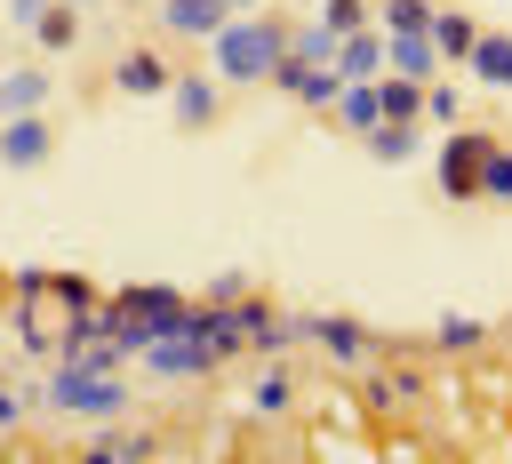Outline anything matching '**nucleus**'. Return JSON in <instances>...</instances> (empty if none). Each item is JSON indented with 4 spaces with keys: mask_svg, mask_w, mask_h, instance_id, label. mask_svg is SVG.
I'll use <instances>...</instances> for the list:
<instances>
[{
    "mask_svg": "<svg viewBox=\"0 0 512 464\" xmlns=\"http://www.w3.org/2000/svg\"><path fill=\"white\" fill-rule=\"evenodd\" d=\"M384 64H392L400 80H432V72H440V48H432L424 24H408V32H384Z\"/></svg>",
    "mask_w": 512,
    "mask_h": 464,
    "instance_id": "5",
    "label": "nucleus"
},
{
    "mask_svg": "<svg viewBox=\"0 0 512 464\" xmlns=\"http://www.w3.org/2000/svg\"><path fill=\"white\" fill-rule=\"evenodd\" d=\"M160 16H168V32H192V40H208V32L224 24V0H168Z\"/></svg>",
    "mask_w": 512,
    "mask_h": 464,
    "instance_id": "12",
    "label": "nucleus"
},
{
    "mask_svg": "<svg viewBox=\"0 0 512 464\" xmlns=\"http://www.w3.org/2000/svg\"><path fill=\"white\" fill-rule=\"evenodd\" d=\"M424 112H432V120H464V96H456L448 80H424Z\"/></svg>",
    "mask_w": 512,
    "mask_h": 464,
    "instance_id": "21",
    "label": "nucleus"
},
{
    "mask_svg": "<svg viewBox=\"0 0 512 464\" xmlns=\"http://www.w3.org/2000/svg\"><path fill=\"white\" fill-rule=\"evenodd\" d=\"M288 56H296V64H336V32L312 16L304 32H288Z\"/></svg>",
    "mask_w": 512,
    "mask_h": 464,
    "instance_id": "15",
    "label": "nucleus"
},
{
    "mask_svg": "<svg viewBox=\"0 0 512 464\" xmlns=\"http://www.w3.org/2000/svg\"><path fill=\"white\" fill-rule=\"evenodd\" d=\"M424 32H432V48H440V64H448V56H464V48H472V16H432V24H424Z\"/></svg>",
    "mask_w": 512,
    "mask_h": 464,
    "instance_id": "18",
    "label": "nucleus"
},
{
    "mask_svg": "<svg viewBox=\"0 0 512 464\" xmlns=\"http://www.w3.org/2000/svg\"><path fill=\"white\" fill-rule=\"evenodd\" d=\"M248 8H256V0H224V16H248Z\"/></svg>",
    "mask_w": 512,
    "mask_h": 464,
    "instance_id": "29",
    "label": "nucleus"
},
{
    "mask_svg": "<svg viewBox=\"0 0 512 464\" xmlns=\"http://www.w3.org/2000/svg\"><path fill=\"white\" fill-rule=\"evenodd\" d=\"M72 32H80V24H72V0H48V8H40V24H32V40H40V48H72Z\"/></svg>",
    "mask_w": 512,
    "mask_h": 464,
    "instance_id": "16",
    "label": "nucleus"
},
{
    "mask_svg": "<svg viewBox=\"0 0 512 464\" xmlns=\"http://www.w3.org/2000/svg\"><path fill=\"white\" fill-rule=\"evenodd\" d=\"M368 152H376V160H408V152H416V128H408V120H392V128L376 120V128H368Z\"/></svg>",
    "mask_w": 512,
    "mask_h": 464,
    "instance_id": "19",
    "label": "nucleus"
},
{
    "mask_svg": "<svg viewBox=\"0 0 512 464\" xmlns=\"http://www.w3.org/2000/svg\"><path fill=\"white\" fill-rule=\"evenodd\" d=\"M16 416H24V400H16V392H8V384H0V432H8V424H16Z\"/></svg>",
    "mask_w": 512,
    "mask_h": 464,
    "instance_id": "28",
    "label": "nucleus"
},
{
    "mask_svg": "<svg viewBox=\"0 0 512 464\" xmlns=\"http://www.w3.org/2000/svg\"><path fill=\"white\" fill-rule=\"evenodd\" d=\"M304 336H312L320 352H336V360H368V336H360L352 320H328V312H312V320H304Z\"/></svg>",
    "mask_w": 512,
    "mask_h": 464,
    "instance_id": "11",
    "label": "nucleus"
},
{
    "mask_svg": "<svg viewBox=\"0 0 512 464\" xmlns=\"http://www.w3.org/2000/svg\"><path fill=\"white\" fill-rule=\"evenodd\" d=\"M384 24H392V32H408V24H432V8H424V0H384Z\"/></svg>",
    "mask_w": 512,
    "mask_h": 464,
    "instance_id": "24",
    "label": "nucleus"
},
{
    "mask_svg": "<svg viewBox=\"0 0 512 464\" xmlns=\"http://www.w3.org/2000/svg\"><path fill=\"white\" fill-rule=\"evenodd\" d=\"M88 456H152V440L144 432H104V440H88Z\"/></svg>",
    "mask_w": 512,
    "mask_h": 464,
    "instance_id": "23",
    "label": "nucleus"
},
{
    "mask_svg": "<svg viewBox=\"0 0 512 464\" xmlns=\"http://www.w3.org/2000/svg\"><path fill=\"white\" fill-rule=\"evenodd\" d=\"M208 48H216V80H272V64L288 56V24L248 8V16H224L208 32Z\"/></svg>",
    "mask_w": 512,
    "mask_h": 464,
    "instance_id": "1",
    "label": "nucleus"
},
{
    "mask_svg": "<svg viewBox=\"0 0 512 464\" xmlns=\"http://www.w3.org/2000/svg\"><path fill=\"white\" fill-rule=\"evenodd\" d=\"M320 24H328V32H336V40H344V32H352V24H360V0H328V8H320Z\"/></svg>",
    "mask_w": 512,
    "mask_h": 464,
    "instance_id": "26",
    "label": "nucleus"
},
{
    "mask_svg": "<svg viewBox=\"0 0 512 464\" xmlns=\"http://www.w3.org/2000/svg\"><path fill=\"white\" fill-rule=\"evenodd\" d=\"M48 104V72L40 64H16V72H0V120H16V112H40Z\"/></svg>",
    "mask_w": 512,
    "mask_h": 464,
    "instance_id": "8",
    "label": "nucleus"
},
{
    "mask_svg": "<svg viewBox=\"0 0 512 464\" xmlns=\"http://www.w3.org/2000/svg\"><path fill=\"white\" fill-rule=\"evenodd\" d=\"M168 104H176V120H184V128H200V120H216V80H176V88H168Z\"/></svg>",
    "mask_w": 512,
    "mask_h": 464,
    "instance_id": "13",
    "label": "nucleus"
},
{
    "mask_svg": "<svg viewBox=\"0 0 512 464\" xmlns=\"http://www.w3.org/2000/svg\"><path fill=\"white\" fill-rule=\"evenodd\" d=\"M464 64H472V72H480L488 88H512V32H472Z\"/></svg>",
    "mask_w": 512,
    "mask_h": 464,
    "instance_id": "9",
    "label": "nucleus"
},
{
    "mask_svg": "<svg viewBox=\"0 0 512 464\" xmlns=\"http://www.w3.org/2000/svg\"><path fill=\"white\" fill-rule=\"evenodd\" d=\"M40 8H48V0H8V16H16V24H24V32H32V24H40Z\"/></svg>",
    "mask_w": 512,
    "mask_h": 464,
    "instance_id": "27",
    "label": "nucleus"
},
{
    "mask_svg": "<svg viewBox=\"0 0 512 464\" xmlns=\"http://www.w3.org/2000/svg\"><path fill=\"white\" fill-rule=\"evenodd\" d=\"M480 160H488V136H448V152H440V192H448V200H472V192H480Z\"/></svg>",
    "mask_w": 512,
    "mask_h": 464,
    "instance_id": "4",
    "label": "nucleus"
},
{
    "mask_svg": "<svg viewBox=\"0 0 512 464\" xmlns=\"http://www.w3.org/2000/svg\"><path fill=\"white\" fill-rule=\"evenodd\" d=\"M328 112H336V120H344L352 136H368V128L384 120V104H376V80H344V96H336Z\"/></svg>",
    "mask_w": 512,
    "mask_h": 464,
    "instance_id": "10",
    "label": "nucleus"
},
{
    "mask_svg": "<svg viewBox=\"0 0 512 464\" xmlns=\"http://www.w3.org/2000/svg\"><path fill=\"white\" fill-rule=\"evenodd\" d=\"M48 408L56 416H120L128 408V384L112 376V368H96V360H80V352H64L56 368H48Z\"/></svg>",
    "mask_w": 512,
    "mask_h": 464,
    "instance_id": "2",
    "label": "nucleus"
},
{
    "mask_svg": "<svg viewBox=\"0 0 512 464\" xmlns=\"http://www.w3.org/2000/svg\"><path fill=\"white\" fill-rule=\"evenodd\" d=\"M376 104H384V120H416L424 112V80H400L392 72V80H376Z\"/></svg>",
    "mask_w": 512,
    "mask_h": 464,
    "instance_id": "14",
    "label": "nucleus"
},
{
    "mask_svg": "<svg viewBox=\"0 0 512 464\" xmlns=\"http://www.w3.org/2000/svg\"><path fill=\"white\" fill-rule=\"evenodd\" d=\"M480 192H488V200H512V152L488 144V160H480Z\"/></svg>",
    "mask_w": 512,
    "mask_h": 464,
    "instance_id": "20",
    "label": "nucleus"
},
{
    "mask_svg": "<svg viewBox=\"0 0 512 464\" xmlns=\"http://www.w3.org/2000/svg\"><path fill=\"white\" fill-rule=\"evenodd\" d=\"M480 336H488V328H480V320H464V312H448V320H440V344H448V352H472Z\"/></svg>",
    "mask_w": 512,
    "mask_h": 464,
    "instance_id": "22",
    "label": "nucleus"
},
{
    "mask_svg": "<svg viewBox=\"0 0 512 464\" xmlns=\"http://www.w3.org/2000/svg\"><path fill=\"white\" fill-rule=\"evenodd\" d=\"M48 144H56V136H48V120H40V112L0 120V160H8V168H40V160H48Z\"/></svg>",
    "mask_w": 512,
    "mask_h": 464,
    "instance_id": "6",
    "label": "nucleus"
},
{
    "mask_svg": "<svg viewBox=\"0 0 512 464\" xmlns=\"http://www.w3.org/2000/svg\"><path fill=\"white\" fill-rule=\"evenodd\" d=\"M152 376H208V360H216V344H208V328L192 320V328H168V336H152L144 352H136Z\"/></svg>",
    "mask_w": 512,
    "mask_h": 464,
    "instance_id": "3",
    "label": "nucleus"
},
{
    "mask_svg": "<svg viewBox=\"0 0 512 464\" xmlns=\"http://www.w3.org/2000/svg\"><path fill=\"white\" fill-rule=\"evenodd\" d=\"M72 8H96V0H72Z\"/></svg>",
    "mask_w": 512,
    "mask_h": 464,
    "instance_id": "30",
    "label": "nucleus"
},
{
    "mask_svg": "<svg viewBox=\"0 0 512 464\" xmlns=\"http://www.w3.org/2000/svg\"><path fill=\"white\" fill-rule=\"evenodd\" d=\"M280 408H288V376H264L256 384V416H280Z\"/></svg>",
    "mask_w": 512,
    "mask_h": 464,
    "instance_id": "25",
    "label": "nucleus"
},
{
    "mask_svg": "<svg viewBox=\"0 0 512 464\" xmlns=\"http://www.w3.org/2000/svg\"><path fill=\"white\" fill-rule=\"evenodd\" d=\"M112 80H120L128 96H160V88H168V72H160L152 56H120V72H112Z\"/></svg>",
    "mask_w": 512,
    "mask_h": 464,
    "instance_id": "17",
    "label": "nucleus"
},
{
    "mask_svg": "<svg viewBox=\"0 0 512 464\" xmlns=\"http://www.w3.org/2000/svg\"><path fill=\"white\" fill-rule=\"evenodd\" d=\"M336 72H344V80H376V72H384V32L352 24V32L336 40Z\"/></svg>",
    "mask_w": 512,
    "mask_h": 464,
    "instance_id": "7",
    "label": "nucleus"
}]
</instances>
